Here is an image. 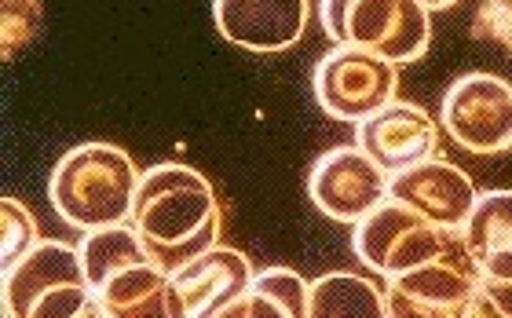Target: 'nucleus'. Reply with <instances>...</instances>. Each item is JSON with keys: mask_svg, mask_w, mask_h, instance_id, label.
Returning <instances> with one entry per match:
<instances>
[{"mask_svg": "<svg viewBox=\"0 0 512 318\" xmlns=\"http://www.w3.org/2000/svg\"><path fill=\"white\" fill-rule=\"evenodd\" d=\"M253 275L246 253L216 242L191 264L172 271V289L183 304V318H224V311L249 289Z\"/></svg>", "mask_w": 512, "mask_h": 318, "instance_id": "nucleus-12", "label": "nucleus"}, {"mask_svg": "<svg viewBox=\"0 0 512 318\" xmlns=\"http://www.w3.org/2000/svg\"><path fill=\"white\" fill-rule=\"evenodd\" d=\"M128 223L136 227L150 260L172 275L220 242L224 212L213 183L202 172L180 161H165L139 176Z\"/></svg>", "mask_w": 512, "mask_h": 318, "instance_id": "nucleus-1", "label": "nucleus"}, {"mask_svg": "<svg viewBox=\"0 0 512 318\" xmlns=\"http://www.w3.org/2000/svg\"><path fill=\"white\" fill-rule=\"evenodd\" d=\"M483 37H491L512 52V0H483L480 4V30Z\"/></svg>", "mask_w": 512, "mask_h": 318, "instance_id": "nucleus-21", "label": "nucleus"}, {"mask_svg": "<svg viewBox=\"0 0 512 318\" xmlns=\"http://www.w3.org/2000/svg\"><path fill=\"white\" fill-rule=\"evenodd\" d=\"M44 22V0H0V55L26 48Z\"/></svg>", "mask_w": 512, "mask_h": 318, "instance_id": "nucleus-20", "label": "nucleus"}, {"mask_svg": "<svg viewBox=\"0 0 512 318\" xmlns=\"http://www.w3.org/2000/svg\"><path fill=\"white\" fill-rule=\"evenodd\" d=\"M417 4L428 11H447V8H458L461 0H417Z\"/></svg>", "mask_w": 512, "mask_h": 318, "instance_id": "nucleus-22", "label": "nucleus"}, {"mask_svg": "<svg viewBox=\"0 0 512 318\" xmlns=\"http://www.w3.org/2000/svg\"><path fill=\"white\" fill-rule=\"evenodd\" d=\"M469 253L476 264L487 256L512 253V191H483L476 194L469 220L461 227Z\"/></svg>", "mask_w": 512, "mask_h": 318, "instance_id": "nucleus-17", "label": "nucleus"}, {"mask_svg": "<svg viewBox=\"0 0 512 318\" xmlns=\"http://www.w3.org/2000/svg\"><path fill=\"white\" fill-rule=\"evenodd\" d=\"M439 125L469 154L512 150V85L498 74H461L443 92Z\"/></svg>", "mask_w": 512, "mask_h": 318, "instance_id": "nucleus-8", "label": "nucleus"}, {"mask_svg": "<svg viewBox=\"0 0 512 318\" xmlns=\"http://www.w3.org/2000/svg\"><path fill=\"white\" fill-rule=\"evenodd\" d=\"M388 180L363 147H333L311 165L308 198L326 220L359 223L388 198Z\"/></svg>", "mask_w": 512, "mask_h": 318, "instance_id": "nucleus-9", "label": "nucleus"}, {"mask_svg": "<svg viewBox=\"0 0 512 318\" xmlns=\"http://www.w3.org/2000/svg\"><path fill=\"white\" fill-rule=\"evenodd\" d=\"M99 318H183V304L172 289V275L154 260L121 267L92 289Z\"/></svg>", "mask_w": 512, "mask_h": 318, "instance_id": "nucleus-14", "label": "nucleus"}, {"mask_svg": "<svg viewBox=\"0 0 512 318\" xmlns=\"http://www.w3.org/2000/svg\"><path fill=\"white\" fill-rule=\"evenodd\" d=\"M476 286H480V264L461 238L436 260L388 278L384 304L388 318H472Z\"/></svg>", "mask_w": 512, "mask_h": 318, "instance_id": "nucleus-6", "label": "nucleus"}, {"mask_svg": "<svg viewBox=\"0 0 512 318\" xmlns=\"http://www.w3.org/2000/svg\"><path fill=\"white\" fill-rule=\"evenodd\" d=\"M143 172L132 154L114 143H77L55 161L48 202L74 231H99L132 220V202Z\"/></svg>", "mask_w": 512, "mask_h": 318, "instance_id": "nucleus-2", "label": "nucleus"}, {"mask_svg": "<svg viewBox=\"0 0 512 318\" xmlns=\"http://www.w3.org/2000/svg\"><path fill=\"white\" fill-rule=\"evenodd\" d=\"M220 37L256 55L286 52L308 30V0H213Z\"/></svg>", "mask_w": 512, "mask_h": 318, "instance_id": "nucleus-11", "label": "nucleus"}, {"mask_svg": "<svg viewBox=\"0 0 512 318\" xmlns=\"http://www.w3.org/2000/svg\"><path fill=\"white\" fill-rule=\"evenodd\" d=\"M319 22L333 44H352L406 66L425 59L432 11L417 0H319Z\"/></svg>", "mask_w": 512, "mask_h": 318, "instance_id": "nucleus-4", "label": "nucleus"}, {"mask_svg": "<svg viewBox=\"0 0 512 318\" xmlns=\"http://www.w3.org/2000/svg\"><path fill=\"white\" fill-rule=\"evenodd\" d=\"M388 198L410 205L439 227L461 231L472 205H476V187L458 165H450L443 158H425L410 169L395 172L388 180Z\"/></svg>", "mask_w": 512, "mask_h": 318, "instance_id": "nucleus-13", "label": "nucleus"}, {"mask_svg": "<svg viewBox=\"0 0 512 318\" xmlns=\"http://www.w3.org/2000/svg\"><path fill=\"white\" fill-rule=\"evenodd\" d=\"M311 92L322 114L333 121H352L359 125L363 117L377 114L399 92V66L381 59V55L352 48V44H333L315 63L311 74Z\"/></svg>", "mask_w": 512, "mask_h": 318, "instance_id": "nucleus-7", "label": "nucleus"}, {"mask_svg": "<svg viewBox=\"0 0 512 318\" xmlns=\"http://www.w3.org/2000/svg\"><path fill=\"white\" fill-rule=\"evenodd\" d=\"M461 238L465 234L454 231V227H439V223L425 220L410 205L384 198L374 212H366L363 220L355 223L352 249L370 271L392 278L399 271H410V267L425 264V260L443 256Z\"/></svg>", "mask_w": 512, "mask_h": 318, "instance_id": "nucleus-5", "label": "nucleus"}, {"mask_svg": "<svg viewBox=\"0 0 512 318\" xmlns=\"http://www.w3.org/2000/svg\"><path fill=\"white\" fill-rule=\"evenodd\" d=\"M4 315L19 318H99L81 249L44 238L4 271Z\"/></svg>", "mask_w": 512, "mask_h": 318, "instance_id": "nucleus-3", "label": "nucleus"}, {"mask_svg": "<svg viewBox=\"0 0 512 318\" xmlns=\"http://www.w3.org/2000/svg\"><path fill=\"white\" fill-rule=\"evenodd\" d=\"M355 147H363L388 176H395L417 161L436 158L439 125L417 103L392 99L355 125Z\"/></svg>", "mask_w": 512, "mask_h": 318, "instance_id": "nucleus-10", "label": "nucleus"}, {"mask_svg": "<svg viewBox=\"0 0 512 318\" xmlns=\"http://www.w3.org/2000/svg\"><path fill=\"white\" fill-rule=\"evenodd\" d=\"M224 318H308V282L293 267H264Z\"/></svg>", "mask_w": 512, "mask_h": 318, "instance_id": "nucleus-15", "label": "nucleus"}, {"mask_svg": "<svg viewBox=\"0 0 512 318\" xmlns=\"http://www.w3.org/2000/svg\"><path fill=\"white\" fill-rule=\"evenodd\" d=\"M37 242L41 238H37V223H33L30 209L19 198L4 194L0 198V264H4V271L19 264Z\"/></svg>", "mask_w": 512, "mask_h": 318, "instance_id": "nucleus-19", "label": "nucleus"}, {"mask_svg": "<svg viewBox=\"0 0 512 318\" xmlns=\"http://www.w3.org/2000/svg\"><path fill=\"white\" fill-rule=\"evenodd\" d=\"M472 318H512V253L480 260V286L472 300Z\"/></svg>", "mask_w": 512, "mask_h": 318, "instance_id": "nucleus-18", "label": "nucleus"}, {"mask_svg": "<svg viewBox=\"0 0 512 318\" xmlns=\"http://www.w3.org/2000/svg\"><path fill=\"white\" fill-rule=\"evenodd\" d=\"M308 315L311 318H388L384 289L370 278L333 271L315 278L308 286Z\"/></svg>", "mask_w": 512, "mask_h": 318, "instance_id": "nucleus-16", "label": "nucleus"}]
</instances>
